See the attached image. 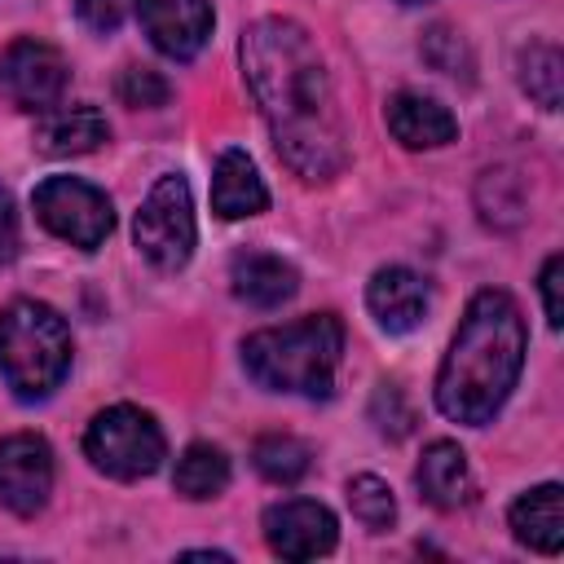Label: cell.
Masks as SVG:
<instances>
[{"label": "cell", "instance_id": "6da1fadb", "mask_svg": "<svg viewBox=\"0 0 564 564\" xmlns=\"http://www.w3.org/2000/svg\"><path fill=\"white\" fill-rule=\"evenodd\" d=\"M238 53L282 163L304 181H330L348 163V137L335 84L308 31L291 18H260L242 31Z\"/></svg>", "mask_w": 564, "mask_h": 564}, {"label": "cell", "instance_id": "7a4b0ae2", "mask_svg": "<svg viewBox=\"0 0 564 564\" xmlns=\"http://www.w3.org/2000/svg\"><path fill=\"white\" fill-rule=\"evenodd\" d=\"M524 344V317L507 291L471 295L436 370V410L454 423L485 427L520 379Z\"/></svg>", "mask_w": 564, "mask_h": 564}, {"label": "cell", "instance_id": "3957f363", "mask_svg": "<svg viewBox=\"0 0 564 564\" xmlns=\"http://www.w3.org/2000/svg\"><path fill=\"white\" fill-rule=\"evenodd\" d=\"M339 352H344V326L335 313L264 326L242 339L247 375L269 392H295V397H330Z\"/></svg>", "mask_w": 564, "mask_h": 564}, {"label": "cell", "instance_id": "277c9868", "mask_svg": "<svg viewBox=\"0 0 564 564\" xmlns=\"http://www.w3.org/2000/svg\"><path fill=\"white\" fill-rule=\"evenodd\" d=\"M70 370V330L57 308L13 300L0 308V375L22 401H44Z\"/></svg>", "mask_w": 564, "mask_h": 564}, {"label": "cell", "instance_id": "5b68a950", "mask_svg": "<svg viewBox=\"0 0 564 564\" xmlns=\"http://www.w3.org/2000/svg\"><path fill=\"white\" fill-rule=\"evenodd\" d=\"M84 454L115 480H141L163 463V432L137 405H106L84 432Z\"/></svg>", "mask_w": 564, "mask_h": 564}, {"label": "cell", "instance_id": "8992f818", "mask_svg": "<svg viewBox=\"0 0 564 564\" xmlns=\"http://www.w3.org/2000/svg\"><path fill=\"white\" fill-rule=\"evenodd\" d=\"M132 238L141 247V256L163 269V273H176L189 264L194 256V198H189V185L185 176L167 172L150 185L145 203L137 207V220H132Z\"/></svg>", "mask_w": 564, "mask_h": 564}, {"label": "cell", "instance_id": "52a82bcc", "mask_svg": "<svg viewBox=\"0 0 564 564\" xmlns=\"http://www.w3.org/2000/svg\"><path fill=\"white\" fill-rule=\"evenodd\" d=\"M35 216L48 234H57L62 242L79 247V251H97L106 242V234L115 229V212L110 198L79 181V176H48L35 185Z\"/></svg>", "mask_w": 564, "mask_h": 564}, {"label": "cell", "instance_id": "ba28073f", "mask_svg": "<svg viewBox=\"0 0 564 564\" xmlns=\"http://www.w3.org/2000/svg\"><path fill=\"white\" fill-rule=\"evenodd\" d=\"M66 62L44 40H13L0 53V93L22 110H53L66 93Z\"/></svg>", "mask_w": 564, "mask_h": 564}, {"label": "cell", "instance_id": "9c48e42d", "mask_svg": "<svg viewBox=\"0 0 564 564\" xmlns=\"http://www.w3.org/2000/svg\"><path fill=\"white\" fill-rule=\"evenodd\" d=\"M53 494V449L35 432H13L0 441V507L13 516H35Z\"/></svg>", "mask_w": 564, "mask_h": 564}, {"label": "cell", "instance_id": "30bf717a", "mask_svg": "<svg viewBox=\"0 0 564 564\" xmlns=\"http://www.w3.org/2000/svg\"><path fill=\"white\" fill-rule=\"evenodd\" d=\"M335 538H339V524L322 502L286 498L264 511V542L282 560H317L335 551Z\"/></svg>", "mask_w": 564, "mask_h": 564}, {"label": "cell", "instance_id": "8fae6325", "mask_svg": "<svg viewBox=\"0 0 564 564\" xmlns=\"http://www.w3.org/2000/svg\"><path fill=\"white\" fill-rule=\"evenodd\" d=\"M137 18L150 35V44L172 57L189 62L212 40V4L207 0H137Z\"/></svg>", "mask_w": 564, "mask_h": 564}, {"label": "cell", "instance_id": "7c38bea8", "mask_svg": "<svg viewBox=\"0 0 564 564\" xmlns=\"http://www.w3.org/2000/svg\"><path fill=\"white\" fill-rule=\"evenodd\" d=\"M366 304L388 335H410L427 317V282L405 264H383L366 286Z\"/></svg>", "mask_w": 564, "mask_h": 564}, {"label": "cell", "instance_id": "4fadbf2b", "mask_svg": "<svg viewBox=\"0 0 564 564\" xmlns=\"http://www.w3.org/2000/svg\"><path fill=\"white\" fill-rule=\"evenodd\" d=\"M383 119H388V132L405 150H436V145H449L458 137V119L441 101H432L423 93H397V97H388Z\"/></svg>", "mask_w": 564, "mask_h": 564}, {"label": "cell", "instance_id": "5bb4252c", "mask_svg": "<svg viewBox=\"0 0 564 564\" xmlns=\"http://www.w3.org/2000/svg\"><path fill=\"white\" fill-rule=\"evenodd\" d=\"M414 485L419 494L436 507V511H458L463 502H471V467L467 454L454 441H432L414 467Z\"/></svg>", "mask_w": 564, "mask_h": 564}, {"label": "cell", "instance_id": "9a60e30c", "mask_svg": "<svg viewBox=\"0 0 564 564\" xmlns=\"http://www.w3.org/2000/svg\"><path fill=\"white\" fill-rule=\"evenodd\" d=\"M269 207V189L256 172V163L242 150H225L212 167V212L220 220H242Z\"/></svg>", "mask_w": 564, "mask_h": 564}, {"label": "cell", "instance_id": "2e32d148", "mask_svg": "<svg viewBox=\"0 0 564 564\" xmlns=\"http://www.w3.org/2000/svg\"><path fill=\"white\" fill-rule=\"evenodd\" d=\"M229 282H234V295L251 308H278L295 295V269L282 260V256H269V251H242L234 256L229 264Z\"/></svg>", "mask_w": 564, "mask_h": 564}, {"label": "cell", "instance_id": "e0dca14e", "mask_svg": "<svg viewBox=\"0 0 564 564\" xmlns=\"http://www.w3.org/2000/svg\"><path fill=\"white\" fill-rule=\"evenodd\" d=\"M511 533L516 542L555 555L564 546V489L560 485H538L516 498L511 507Z\"/></svg>", "mask_w": 564, "mask_h": 564}, {"label": "cell", "instance_id": "ac0fdd59", "mask_svg": "<svg viewBox=\"0 0 564 564\" xmlns=\"http://www.w3.org/2000/svg\"><path fill=\"white\" fill-rule=\"evenodd\" d=\"M110 137V123L97 106H62V110H44V123L35 132V145L53 159L66 154H88Z\"/></svg>", "mask_w": 564, "mask_h": 564}, {"label": "cell", "instance_id": "d6986e66", "mask_svg": "<svg viewBox=\"0 0 564 564\" xmlns=\"http://www.w3.org/2000/svg\"><path fill=\"white\" fill-rule=\"evenodd\" d=\"M172 485H176V494H185V498H194V502L216 498V494H225V485H229V458H225L216 445L194 441V445L176 458Z\"/></svg>", "mask_w": 564, "mask_h": 564}, {"label": "cell", "instance_id": "ffe728a7", "mask_svg": "<svg viewBox=\"0 0 564 564\" xmlns=\"http://www.w3.org/2000/svg\"><path fill=\"white\" fill-rule=\"evenodd\" d=\"M251 463L264 480L273 485H295L304 471H308V445L300 436H286V432H269L251 445Z\"/></svg>", "mask_w": 564, "mask_h": 564}, {"label": "cell", "instance_id": "44dd1931", "mask_svg": "<svg viewBox=\"0 0 564 564\" xmlns=\"http://www.w3.org/2000/svg\"><path fill=\"white\" fill-rule=\"evenodd\" d=\"M560 84H564V57L555 44H529L520 53V88L542 106L560 110Z\"/></svg>", "mask_w": 564, "mask_h": 564}, {"label": "cell", "instance_id": "7402d4cb", "mask_svg": "<svg viewBox=\"0 0 564 564\" xmlns=\"http://www.w3.org/2000/svg\"><path fill=\"white\" fill-rule=\"evenodd\" d=\"M348 507L366 529H388L397 520V498L379 476H352L348 480Z\"/></svg>", "mask_w": 564, "mask_h": 564}, {"label": "cell", "instance_id": "603a6c76", "mask_svg": "<svg viewBox=\"0 0 564 564\" xmlns=\"http://www.w3.org/2000/svg\"><path fill=\"white\" fill-rule=\"evenodd\" d=\"M167 79L159 75V70H145V66H128L123 75H119V101L123 106H132V110H150V106H163L167 101Z\"/></svg>", "mask_w": 564, "mask_h": 564}, {"label": "cell", "instance_id": "cb8c5ba5", "mask_svg": "<svg viewBox=\"0 0 564 564\" xmlns=\"http://www.w3.org/2000/svg\"><path fill=\"white\" fill-rule=\"evenodd\" d=\"M423 57H427L436 70H445V75H458V66H463V70L471 66L463 40H458L449 26H432V31H427V40H423Z\"/></svg>", "mask_w": 564, "mask_h": 564}, {"label": "cell", "instance_id": "d4e9b609", "mask_svg": "<svg viewBox=\"0 0 564 564\" xmlns=\"http://www.w3.org/2000/svg\"><path fill=\"white\" fill-rule=\"evenodd\" d=\"M370 414H375V423H379V432L383 436H405L410 432V423H414V414L405 410V401H401V392L392 388V383H383L379 392H375V405H370Z\"/></svg>", "mask_w": 564, "mask_h": 564}, {"label": "cell", "instance_id": "484cf974", "mask_svg": "<svg viewBox=\"0 0 564 564\" xmlns=\"http://www.w3.org/2000/svg\"><path fill=\"white\" fill-rule=\"evenodd\" d=\"M542 304H546V322L560 330V322H564V304H560V286H564V260L560 256H551L546 264H542Z\"/></svg>", "mask_w": 564, "mask_h": 564}, {"label": "cell", "instance_id": "4316f807", "mask_svg": "<svg viewBox=\"0 0 564 564\" xmlns=\"http://www.w3.org/2000/svg\"><path fill=\"white\" fill-rule=\"evenodd\" d=\"M75 9L93 31H115L123 22V0H75Z\"/></svg>", "mask_w": 564, "mask_h": 564}, {"label": "cell", "instance_id": "83f0119b", "mask_svg": "<svg viewBox=\"0 0 564 564\" xmlns=\"http://www.w3.org/2000/svg\"><path fill=\"white\" fill-rule=\"evenodd\" d=\"M13 256H18V212H13L9 189H0V264Z\"/></svg>", "mask_w": 564, "mask_h": 564}, {"label": "cell", "instance_id": "f1b7e54d", "mask_svg": "<svg viewBox=\"0 0 564 564\" xmlns=\"http://www.w3.org/2000/svg\"><path fill=\"white\" fill-rule=\"evenodd\" d=\"M185 560H229L225 551H185Z\"/></svg>", "mask_w": 564, "mask_h": 564}, {"label": "cell", "instance_id": "f546056e", "mask_svg": "<svg viewBox=\"0 0 564 564\" xmlns=\"http://www.w3.org/2000/svg\"><path fill=\"white\" fill-rule=\"evenodd\" d=\"M401 4H423V0H401Z\"/></svg>", "mask_w": 564, "mask_h": 564}]
</instances>
